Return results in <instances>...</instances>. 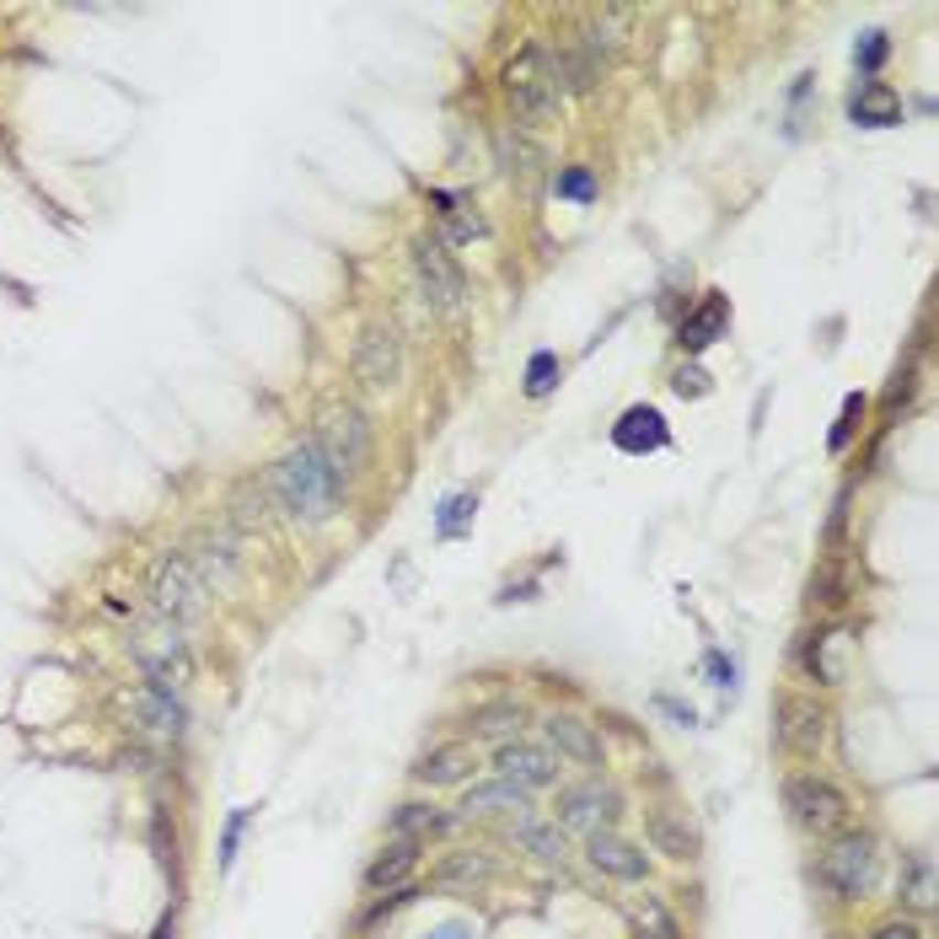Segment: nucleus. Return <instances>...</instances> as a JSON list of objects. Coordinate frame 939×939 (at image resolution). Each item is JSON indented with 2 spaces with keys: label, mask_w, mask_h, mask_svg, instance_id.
<instances>
[{
  "label": "nucleus",
  "mask_w": 939,
  "mask_h": 939,
  "mask_svg": "<svg viewBox=\"0 0 939 939\" xmlns=\"http://www.w3.org/2000/svg\"><path fill=\"white\" fill-rule=\"evenodd\" d=\"M269 494L285 505L295 521L317 527V521H327V516L338 510L344 478L327 467V456H323L317 441H301L295 451H285V456L274 462V473H269Z\"/></svg>",
  "instance_id": "f257e3e1"
},
{
  "label": "nucleus",
  "mask_w": 939,
  "mask_h": 939,
  "mask_svg": "<svg viewBox=\"0 0 939 939\" xmlns=\"http://www.w3.org/2000/svg\"><path fill=\"white\" fill-rule=\"evenodd\" d=\"M505 97H510V114H516V123H527V129H537V123H548L553 114H559V82H553V65H548V48L542 43H527L510 65H505Z\"/></svg>",
  "instance_id": "f03ea898"
},
{
  "label": "nucleus",
  "mask_w": 939,
  "mask_h": 939,
  "mask_svg": "<svg viewBox=\"0 0 939 939\" xmlns=\"http://www.w3.org/2000/svg\"><path fill=\"white\" fill-rule=\"evenodd\" d=\"M821 886L832 892L838 902H854L864 897L870 886H875V875H881V854H875V838L870 832H843L817 864Z\"/></svg>",
  "instance_id": "7ed1b4c3"
},
{
  "label": "nucleus",
  "mask_w": 939,
  "mask_h": 939,
  "mask_svg": "<svg viewBox=\"0 0 939 939\" xmlns=\"http://www.w3.org/2000/svg\"><path fill=\"white\" fill-rule=\"evenodd\" d=\"M784 806H789V817L800 821L806 832H838L843 821H849V795L832 784V778L821 774H795L784 778Z\"/></svg>",
  "instance_id": "20e7f679"
},
{
  "label": "nucleus",
  "mask_w": 939,
  "mask_h": 939,
  "mask_svg": "<svg viewBox=\"0 0 939 939\" xmlns=\"http://www.w3.org/2000/svg\"><path fill=\"white\" fill-rule=\"evenodd\" d=\"M151 607L177 628V623H194L205 607V580L194 574L188 553H166L162 564L151 570Z\"/></svg>",
  "instance_id": "39448f33"
},
{
  "label": "nucleus",
  "mask_w": 939,
  "mask_h": 939,
  "mask_svg": "<svg viewBox=\"0 0 939 939\" xmlns=\"http://www.w3.org/2000/svg\"><path fill=\"white\" fill-rule=\"evenodd\" d=\"M413 274H419V290H424V301L435 312H456L467 301V274H462V263L446 252L441 237H419L413 242Z\"/></svg>",
  "instance_id": "423d86ee"
},
{
  "label": "nucleus",
  "mask_w": 939,
  "mask_h": 939,
  "mask_svg": "<svg viewBox=\"0 0 939 939\" xmlns=\"http://www.w3.org/2000/svg\"><path fill=\"white\" fill-rule=\"evenodd\" d=\"M312 441L323 446L327 467H333L338 478H349V473L366 467V456H370V424H366V413L360 409H338V413H327V424L312 435Z\"/></svg>",
  "instance_id": "0eeeda50"
},
{
  "label": "nucleus",
  "mask_w": 939,
  "mask_h": 939,
  "mask_svg": "<svg viewBox=\"0 0 939 939\" xmlns=\"http://www.w3.org/2000/svg\"><path fill=\"white\" fill-rule=\"evenodd\" d=\"M403 370V338L392 323H370L355 338V381L366 387H392Z\"/></svg>",
  "instance_id": "6e6552de"
},
{
  "label": "nucleus",
  "mask_w": 939,
  "mask_h": 939,
  "mask_svg": "<svg viewBox=\"0 0 939 939\" xmlns=\"http://www.w3.org/2000/svg\"><path fill=\"white\" fill-rule=\"evenodd\" d=\"M145 671H151V682L129 698V709H134V720H140L151 735H177L183 731V698H177V682H172L166 666H145Z\"/></svg>",
  "instance_id": "1a4fd4ad"
},
{
  "label": "nucleus",
  "mask_w": 939,
  "mask_h": 939,
  "mask_svg": "<svg viewBox=\"0 0 939 939\" xmlns=\"http://www.w3.org/2000/svg\"><path fill=\"white\" fill-rule=\"evenodd\" d=\"M494 774L505 778V784H516V789H548L553 778H559V757L548 752V746H531V741H499V752H494Z\"/></svg>",
  "instance_id": "9d476101"
},
{
  "label": "nucleus",
  "mask_w": 939,
  "mask_h": 939,
  "mask_svg": "<svg viewBox=\"0 0 939 939\" xmlns=\"http://www.w3.org/2000/svg\"><path fill=\"white\" fill-rule=\"evenodd\" d=\"M778 735H784V746H789V752L817 757L821 741H827V709H821L817 698L789 693L784 703H778Z\"/></svg>",
  "instance_id": "9b49d317"
},
{
  "label": "nucleus",
  "mask_w": 939,
  "mask_h": 939,
  "mask_svg": "<svg viewBox=\"0 0 939 939\" xmlns=\"http://www.w3.org/2000/svg\"><path fill=\"white\" fill-rule=\"evenodd\" d=\"M542 731H548V746H553L559 757L580 763V768H602V763H607V746H602L596 725H585V720H574V714H548Z\"/></svg>",
  "instance_id": "f8f14e48"
},
{
  "label": "nucleus",
  "mask_w": 939,
  "mask_h": 939,
  "mask_svg": "<svg viewBox=\"0 0 939 939\" xmlns=\"http://www.w3.org/2000/svg\"><path fill=\"white\" fill-rule=\"evenodd\" d=\"M473 768H478V757H473L467 741H435V746L413 763V778L430 784V789H456V784L473 778Z\"/></svg>",
  "instance_id": "ddd939ff"
},
{
  "label": "nucleus",
  "mask_w": 939,
  "mask_h": 939,
  "mask_svg": "<svg viewBox=\"0 0 939 939\" xmlns=\"http://www.w3.org/2000/svg\"><path fill=\"white\" fill-rule=\"evenodd\" d=\"M548 65H553V82L559 91H574V97H585V91H596L602 82V71H607V60L602 54H591L580 39H564L553 54H548Z\"/></svg>",
  "instance_id": "4468645a"
},
{
  "label": "nucleus",
  "mask_w": 939,
  "mask_h": 939,
  "mask_svg": "<svg viewBox=\"0 0 939 939\" xmlns=\"http://www.w3.org/2000/svg\"><path fill=\"white\" fill-rule=\"evenodd\" d=\"M585 854H591V864H596L602 875H613V881H645V870H650V859L639 854L628 838L602 832V827L585 838Z\"/></svg>",
  "instance_id": "2eb2a0df"
},
{
  "label": "nucleus",
  "mask_w": 939,
  "mask_h": 939,
  "mask_svg": "<svg viewBox=\"0 0 939 939\" xmlns=\"http://www.w3.org/2000/svg\"><path fill=\"white\" fill-rule=\"evenodd\" d=\"M645 832H650L655 854L666 859H698V849H703V838H698V827L688 821V811H650L645 817Z\"/></svg>",
  "instance_id": "dca6fc26"
},
{
  "label": "nucleus",
  "mask_w": 939,
  "mask_h": 939,
  "mask_svg": "<svg viewBox=\"0 0 939 939\" xmlns=\"http://www.w3.org/2000/svg\"><path fill=\"white\" fill-rule=\"evenodd\" d=\"M596 817H617L613 789H602V784H570V789H559V821L564 827H591L596 832Z\"/></svg>",
  "instance_id": "f3484780"
},
{
  "label": "nucleus",
  "mask_w": 939,
  "mask_h": 939,
  "mask_svg": "<svg viewBox=\"0 0 939 939\" xmlns=\"http://www.w3.org/2000/svg\"><path fill=\"white\" fill-rule=\"evenodd\" d=\"M725 327H731V301L714 290V295H709L698 312H688V317H682V327H677V344H682L688 355H698V349H709V344H714Z\"/></svg>",
  "instance_id": "a211bd4d"
},
{
  "label": "nucleus",
  "mask_w": 939,
  "mask_h": 939,
  "mask_svg": "<svg viewBox=\"0 0 939 939\" xmlns=\"http://www.w3.org/2000/svg\"><path fill=\"white\" fill-rule=\"evenodd\" d=\"M194 564V574L209 585H231L237 580V570H242V553H237V537H226V531H215V537H205L199 542V553L188 559Z\"/></svg>",
  "instance_id": "6ab92c4d"
},
{
  "label": "nucleus",
  "mask_w": 939,
  "mask_h": 939,
  "mask_svg": "<svg viewBox=\"0 0 939 939\" xmlns=\"http://www.w3.org/2000/svg\"><path fill=\"white\" fill-rule=\"evenodd\" d=\"M413 864H419V843H413V838H398V843H387L381 854L370 859L366 886L370 892H398V886L413 875Z\"/></svg>",
  "instance_id": "aec40b11"
},
{
  "label": "nucleus",
  "mask_w": 939,
  "mask_h": 939,
  "mask_svg": "<svg viewBox=\"0 0 939 939\" xmlns=\"http://www.w3.org/2000/svg\"><path fill=\"white\" fill-rule=\"evenodd\" d=\"M849 114L864 129H892V123H902V97L886 82H864L854 91V102H849Z\"/></svg>",
  "instance_id": "412c9836"
},
{
  "label": "nucleus",
  "mask_w": 939,
  "mask_h": 939,
  "mask_svg": "<svg viewBox=\"0 0 939 939\" xmlns=\"http://www.w3.org/2000/svg\"><path fill=\"white\" fill-rule=\"evenodd\" d=\"M613 441L623 451H660L666 446V419L655 409H628L623 419H617Z\"/></svg>",
  "instance_id": "4be33fe9"
},
{
  "label": "nucleus",
  "mask_w": 939,
  "mask_h": 939,
  "mask_svg": "<svg viewBox=\"0 0 939 939\" xmlns=\"http://www.w3.org/2000/svg\"><path fill=\"white\" fill-rule=\"evenodd\" d=\"M462 811H473V817H505V811H516V817H521V811H531V795L499 778V784H484V789H473Z\"/></svg>",
  "instance_id": "5701e85b"
},
{
  "label": "nucleus",
  "mask_w": 939,
  "mask_h": 939,
  "mask_svg": "<svg viewBox=\"0 0 939 939\" xmlns=\"http://www.w3.org/2000/svg\"><path fill=\"white\" fill-rule=\"evenodd\" d=\"M435 215H441V231H446V242H473V237H484V215L467 205L462 194H435Z\"/></svg>",
  "instance_id": "b1692460"
},
{
  "label": "nucleus",
  "mask_w": 939,
  "mask_h": 939,
  "mask_svg": "<svg viewBox=\"0 0 939 939\" xmlns=\"http://www.w3.org/2000/svg\"><path fill=\"white\" fill-rule=\"evenodd\" d=\"M843 645H849V634H843V628H827V634H817V639H811L806 666H811V677H817V682H832V688L843 682V660H838V650H843Z\"/></svg>",
  "instance_id": "393cba45"
},
{
  "label": "nucleus",
  "mask_w": 939,
  "mask_h": 939,
  "mask_svg": "<svg viewBox=\"0 0 939 939\" xmlns=\"http://www.w3.org/2000/svg\"><path fill=\"white\" fill-rule=\"evenodd\" d=\"M811 607H843L849 602V570H843V559H827L817 574H811V596H806Z\"/></svg>",
  "instance_id": "a878e982"
},
{
  "label": "nucleus",
  "mask_w": 939,
  "mask_h": 939,
  "mask_svg": "<svg viewBox=\"0 0 939 939\" xmlns=\"http://www.w3.org/2000/svg\"><path fill=\"white\" fill-rule=\"evenodd\" d=\"M446 827H451V817H441L435 806H398V817H392V832L398 838H413V843H424V838H435Z\"/></svg>",
  "instance_id": "bb28decb"
},
{
  "label": "nucleus",
  "mask_w": 939,
  "mask_h": 939,
  "mask_svg": "<svg viewBox=\"0 0 939 939\" xmlns=\"http://www.w3.org/2000/svg\"><path fill=\"white\" fill-rule=\"evenodd\" d=\"M499 151H505V166H510V177H521V183H537V172H542V151L531 145L527 134H499Z\"/></svg>",
  "instance_id": "cd10ccee"
},
{
  "label": "nucleus",
  "mask_w": 939,
  "mask_h": 939,
  "mask_svg": "<svg viewBox=\"0 0 939 939\" xmlns=\"http://www.w3.org/2000/svg\"><path fill=\"white\" fill-rule=\"evenodd\" d=\"M231 521L237 527H269V484H242L231 499Z\"/></svg>",
  "instance_id": "c85d7f7f"
},
{
  "label": "nucleus",
  "mask_w": 939,
  "mask_h": 939,
  "mask_svg": "<svg viewBox=\"0 0 939 939\" xmlns=\"http://www.w3.org/2000/svg\"><path fill=\"white\" fill-rule=\"evenodd\" d=\"M521 703H489V709H478L473 714V731L478 735H499V741H510V735L521 731Z\"/></svg>",
  "instance_id": "c756f323"
},
{
  "label": "nucleus",
  "mask_w": 939,
  "mask_h": 939,
  "mask_svg": "<svg viewBox=\"0 0 939 939\" xmlns=\"http://www.w3.org/2000/svg\"><path fill=\"white\" fill-rule=\"evenodd\" d=\"M516 832V843H527L537 859H564V832L559 827H542V821H521V827H510Z\"/></svg>",
  "instance_id": "7c9ffc66"
},
{
  "label": "nucleus",
  "mask_w": 939,
  "mask_h": 939,
  "mask_svg": "<svg viewBox=\"0 0 939 939\" xmlns=\"http://www.w3.org/2000/svg\"><path fill=\"white\" fill-rule=\"evenodd\" d=\"M634 924H639V935H645V939H677V918H671V907H666L660 897H645V902H639Z\"/></svg>",
  "instance_id": "2f4dec72"
},
{
  "label": "nucleus",
  "mask_w": 939,
  "mask_h": 939,
  "mask_svg": "<svg viewBox=\"0 0 939 939\" xmlns=\"http://www.w3.org/2000/svg\"><path fill=\"white\" fill-rule=\"evenodd\" d=\"M902 897L913 907H935V875H929V859L913 854L907 859V875H902Z\"/></svg>",
  "instance_id": "473e14b6"
},
{
  "label": "nucleus",
  "mask_w": 939,
  "mask_h": 939,
  "mask_svg": "<svg viewBox=\"0 0 939 939\" xmlns=\"http://www.w3.org/2000/svg\"><path fill=\"white\" fill-rule=\"evenodd\" d=\"M489 875V859L484 854H451L441 870H435V881L441 886H467V881H484Z\"/></svg>",
  "instance_id": "72a5a7b5"
},
{
  "label": "nucleus",
  "mask_w": 939,
  "mask_h": 939,
  "mask_svg": "<svg viewBox=\"0 0 939 939\" xmlns=\"http://www.w3.org/2000/svg\"><path fill=\"white\" fill-rule=\"evenodd\" d=\"M553 381H559V355H531V366H527V392L531 398H548L553 392Z\"/></svg>",
  "instance_id": "f704fd0d"
},
{
  "label": "nucleus",
  "mask_w": 939,
  "mask_h": 939,
  "mask_svg": "<svg viewBox=\"0 0 939 939\" xmlns=\"http://www.w3.org/2000/svg\"><path fill=\"white\" fill-rule=\"evenodd\" d=\"M671 387H677V398H709V370L682 366L677 376H671Z\"/></svg>",
  "instance_id": "c9c22d12"
},
{
  "label": "nucleus",
  "mask_w": 939,
  "mask_h": 939,
  "mask_svg": "<svg viewBox=\"0 0 939 939\" xmlns=\"http://www.w3.org/2000/svg\"><path fill=\"white\" fill-rule=\"evenodd\" d=\"M252 811H231V821H226V832H220V864H231L237 859V843H242V827Z\"/></svg>",
  "instance_id": "e433bc0d"
},
{
  "label": "nucleus",
  "mask_w": 939,
  "mask_h": 939,
  "mask_svg": "<svg viewBox=\"0 0 939 939\" xmlns=\"http://www.w3.org/2000/svg\"><path fill=\"white\" fill-rule=\"evenodd\" d=\"M473 505H478L473 494H462V499H451V505H446V516H441V537H456V531H462V521H467V510H473Z\"/></svg>",
  "instance_id": "4c0bfd02"
},
{
  "label": "nucleus",
  "mask_w": 939,
  "mask_h": 939,
  "mask_svg": "<svg viewBox=\"0 0 939 939\" xmlns=\"http://www.w3.org/2000/svg\"><path fill=\"white\" fill-rule=\"evenodd\" d=\"M559 194H570V199H591V194H596V183H591V172H580V166H574V172L559 177Z\"/></svg>",
  "instance_id": "58836bf2"
},
{
  "label": "nucleus",
  "mask_w": 939,
  "mask_h": 939,
  "mask_svg": "<svg viewBox=\"0 0 939 939\" xmlns=\"http://www.w3.org/2000/svg\"><path fill=\"white\" fill-rule=\"evenodd\" d=\"M854 60L864 65V71H875V65L886 60V33H864V48H859Z\"/></svg>",
  "instance_id": "ea45409f"
},
{
  "label": "nucleus",
  "mask_w": 939,
  "mask_h": 939,
  "mask_svg": "<svg viewBox=\"0 0 939 939\" xmlns=\"http://www.w3.org/2000/svg\"><path fill=\"white\" fill-rule=\"evenodd\" d=\"M859 413H864V398H849V403H843V419H838V430H832V446H843V441H849V430H854Z\"/></svg>",
  "instance_id": "a19ab883"
},
{
  "label": "nucleus",
  "mask_w": 939,
  "mask_h": 939,
  "mask_svg": "<svg viewBox=\"0 0 939 939\" xmlns=\"http://www.w3.org/2000/svg\"><path fill=\"white\" fill-rule=\"evenodd\" d=\"M870 939H924V935H918V924H907V918H897V924H881V929H875Z\"/></svg>",
  "instance_id": "79ce46f5"
},
{
  "label": "nucleus",
  "mask_w": 939,
  "mask_h": 939,
  "mask_svg": "<svg viewBox=\"0 0 939 939\" xmlns=\"http://www.w3.org/2000/svg\"><path fill=\"white\" fill-rule=\"evenodd\" d=\"M462 935H467L462 924H446V929H441V935H435V939H462Z\"/></svg>",
  "instance_id": "37998d69"
}]
</instances>
